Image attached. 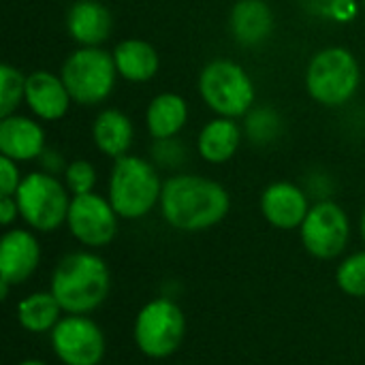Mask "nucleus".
I'll return each mask as SVG.
<instances>
[{"mask_svg":"<svg viewBox=\"0 0 365 365\" xmlns=\"http://www.w3.org/2000/svg\"><path fill=\"white\" fill-rule=\"evenodd\" d=\"M231 197L222 184L203 175H173L163 182L160 212L169 227L197 233L216 227L227 218Z\"/></svg>","mask_w":365,"mask_h":365,"instance_id":"obj_1","label":"nucleus"},{"mask_svg":"<svg viewBox=\"0 0 365 365\" xmlns=\"http://www.w3.org/2000/svg\"><path fill=\"white\" fill-rule=\"evenodd\" d=\"M49 291L66 314H90L109 297L111 274L98 255L71 252L58 261Z\"/></svg>","mask_w":365,"mask_h":365,"instance_id":"obj_2","label":"nucleus"},{"mask_svg":"<svg viewBox=\"0 0 365 365\" xmlns=\"http://www.w3.org/2000/svg\"><path fill=\"white\" fill-rule=\"evenodd\" d=\"M163 182L148 160L139 156H120L113 163L109 178V203L120 218H143L160 203Z\"/></svg>","mask_w":365,"mask_h":365,"instance_id":"obj_3","label":"nucleus"},{"mask_svg":"<svg viewBox=\"0 0 365 365\" xmlns=\"http://www.w3.org/2000/svg\"><path fill=\"white\" fill-rule=\"evenodd\" d=\"M361 81L357 58L346 47H327L319 51L306 73V88L310 96L325 107H340L349 103Z\"/></svg>","mask_w":365,"mask_h":365,"instance_id":"obj_4","label":"nucleus"},{"mask_svg":"<svg viewBox=\"0 0 365 365\" xmlns=\"http://www.w3.org/2000/svg\"><path fill=\"white\" fill-rule=\"evenodd\" d=\"M137 349L150 359H167L175 355L186 338V317L182 308L171 299L148 302L133 327Z\"/></svg>","mask_w":365,"mask_h":365,"instance_id":"obj_5","label":"nucleus"},{"mask_svg":"<svg viewBox=\"0 0 365 365\" xmlns=\"http://www.w3.org/2000/svg\"><path fill=\"white\" fill-rule=\"evenodd\" d=\"M115 60L113 53L101 47H81L73 51L62 64V81L71 98L79 105L103 103L115 86Z\"/></svg>","mask_w":365,"mask_h":365,"instance_id":"obj_6","label":"nucleus"},{"mask_svg":"<svg viewBox=\"0 0 365 365\" xmlns=\"http://www.w3.org/2000/svg\"><path fill=\"white\" fill-rule=\"evenodd\" d=\"M17 205L26 225L34 231L49 233L60 229L68 218V188L51 173H28L17 188Z\"/></svg>","mask_w":365,"mask_h":365,"instance_id":"obj_7","label":"nucleus"},{"mask_svg":"<svg viewBox=\"0 0 365 365\" xmlns=\"http://www.w3.org/2000/svg\"><path fill=\"white\" fill-rule=\"evenodd\" d=\"M199 92L220 118H240L255 103L250 75L233 60H214L199 75Z\"/></svg>","mask_w":365,"mask_h":365,"instance_id":"obj_8","label":"nucleus"},{"mask_svg":"<svg viewBox=\"0 0 365 365\" xmlns=\"http://www.w3.org/2000/svg\"><path fill=\"white\" fill-rule=\"evenodd\" d=\"M306 252L321 261L338 259L351 240V220L346 212L334 201H321L310 207L299 227Z\"/></svg>","mask_w":365,"mask_h":365,"instance_id":"obj_9","label":"nucleus"},{"mask_svg":"<svg viewBox=\"0 0 365 365\" xmlns=\"http://www.w3.org/2000/svg\"><path fill=\"white\" fill-rule=\"evenodd\" d=\"M51 349L64 365H98L107 342L103 329L86 314H68L51 329Z\"/></svg>","mask_w":365,"mask_h":365,"instance_id":"obj_10","label":"nucleus"},{"mask_svg":"<svg viewBox=\"0 0 365 365\" xmlns=\"http://www.w3.org/2000/svg\"><path fill=\"white\" fill-rule=\"evenodd\" d=\"M118 212L96 192L77 195L71 199L68 207V231L86 248L109 246L118 235Z\"/></svg>","mask_w":365,"mask_h":365,"instance_id":"obj_11","label":"nucleus"},{"mask_svg":"<svg viewBox=\"0 0 365 365\" xmlns=\"http://www.w3.org/2000/svg\"><path fill=\"white\" fill-rule=\"evenodd\" d=\"M41 263L38 240L26 229H11L0 240V278L11 284H24L34 276Z\"/></svg>","mask_w":365,"mask_h":365,"instance_id":"obj_12","label":"nucleus"},{"mask_svg":"<svg viewBox=\"0 0 365 365\" xmlns=\"http://www.w3.org/2000/svg\"><path fill=\"white\" fill-rule=\"evenodd\" d=\"M261 212L272 227L291 231L302 227L310 205L306 192L299 186L291 182H274L261 195Z\"/></svg>","mask_w":365,"mask_h":365,"instance_id":"obj_13","label":"nucleus"},{"mask_svg":"<svg viewBox=\"0 0 365 365\" xmlns=\"http://www.w3.org/2000/svg\"><path fill=\"white\" fill-rule=\"evenodd\" d=\"M30 111L41 120H60L68 111L73 101L62 77L51 75L49 71H34L26 75V96Z\"/></svg>","mask_w":365,"mask_h":365,"instance_id":"obj_14","label":"nucleus"},{"mask_svg":"<svg viewBox=\"0 0 365 365\" xmlns=\"http://www.w3.org/2000/svg\"><path fill=\"white\" fill-rule=\"evenodd\" d=\"M0 152L2 156L26 163L45 152V133L38 122L24 115H6L0 122Z\"/></svg>","mask_w":365,"mask_h":365,"instance_id":"obj_15","label":"nucleus"},{"mask_svg":"<svg viewBox=\"0 0 365 365\" xmlns=\"http://www.w3.org/2000/svg\"><path fill=\"white\" fill-rule=\"evenodd\" d=\"M68 34L83 47H98L109 38L113 19L107 6L96 0H77L66 13Z\"/></svg>","mask_w":365,"mask_h":365,"instance_id":"obj_16","label":"nucleus"},{"mask_svg":"<svg viewBox=\"0 0 365 365\" xmlns=\"http://www.w3.org/2000/svg\"><path fill=\"white\" fill-rule=\"evenodd\" d=\"M274 30V13L265 0H237L231 11V32L242 45H259Z\"/></svg>","mask_w":365,"mask_h":365,"instance_id":"obj_17","label":"nucleus"},{"mask_svg":"<svg viewBox=\"0 0 365 365\" xmlns=\"http://www.w3.org/2000/svg\"><path fill=\"white\" fill-rule=\"evenodd\" d=\"M242 143V130L233 118H218L203 126L197 139V150L203 160L222 165L231 160Z\"/></svg>","mask_w":365,"mask_h":365,"instance_id":"obj_18","label":"nucleus"},{"mask_svg":"<svg viewBox=\"0 0 365 365\" xmlns=\"http://www.w3.org/2000/svg\"><path fill=\"white\" fill-rule=\"evenodd\" d=\"M186 120H188V105L180 94L173 92L154 96L145 111L148 130L156 141L175 137L186 126Z\"/></svg>","mask_w":365,"mask_h":365,"instance_id":"obj_19","label":"nucleus"},{"mask_svg":"<svg viewBox=\"0 0 365 365\" xmlns=\"http://www.w3.org/2000/svg\"><path fill=\"white\" fill-rule=\"evenodd\" d=\"M92 137L96 148L111 156V158H120L126 156V152L133 145V122L126 113L118 111V109H105L96 115L94 126H92Z\"/></svg>","mask_w":365,"mask_h":365,"instance_id":"obj_20","label":"nucleus"},{"mask_svg":"<svg viewBox=\"0 0 365 365\" xmlns=\"http://www.w3.org/2000/svg\"><path fill=\"white\" fill-rule=\"evenodd\" d=\"M113 60L118 75L135 83L150 81L158 71V53L154 45L141 38H126L118 43L113 49Z\"/></svg>","mask_w":365,"mask_h":365,"instance_id":"obj_21","label":"nucleus"},{"mask_svg":"<svg viewBox=\"0 0 365 365\" xmlns=\"http://www.w3.org/2000/svg\"><path fill=\"white\" fill-rule=\"evenodd\" d=\"M62 306L51 291H38L17 304V321L30 334H47L62 321Z\"/></svg>","mask_w":365,"mask_h":365,"instance_id":"obj_22","label":"nucleus"},{"mask_svg":"<svg viewBox=\"0 0 365 365\" xmlns=\"http://www.w3.org/2000/svg\"><path fill=\"white\" fill-rule=\"evenodd\" d=\"M336 284L351 297H365V250L346 257L338 265Z\"/></svg>","mask_w":365,"mask_h":365,"instance_id":"obj_23","label":"nucleus"},{"mask_svg":"<svg viewBox=\"0 0 365 365\" xmlns=\"http://www.w3.org/2000/svg\"><path fill=\"white\" fill-rule=\"evenodd\" d=\"M26 96V77L11 64L0 66V118L13 115L19 101Z\"/></svg>","mask_w":365,"mask_h":365,"instance_id":"obj_24","label":"nucleus"},{"mask_svg":"<svg viewBox=\"0 0 365 365\" xmlns=\"http://www.w3.org/2000/svg\"><path fill=\"white\" fill-rule=\"evenodd\" d=\"M64 182H66L68 192H73V197L88 195V192H92V188L96 184V169L88 160H73L64 169Z\"/></svg>","mask_w":365,"mask_h":365,"instance_id":"obj_25","label":"nucleus"},{"mask_svg":"<svg viewBox=\"0 0 365 365\" xmlns=\"http://www.w3.org/2000/svg\"><path fill=\"white\" fill-rule=\"evenodd\" d=\"M21 180L24 178L19 175L17 163L2 156L0 158V197H15Z\"/></svg>","mask_w":365,"mask_h":365,"instance_id":"obj_26","label":"nucleus"},{"mask_svg":"<svg viewBox=\"0 0 365 365\" xmlns=\"http://www.w3.org/2000/svg\"><path fill=\"white\" fill-rule=\"evenodd\" d=\"M265 115H267V111H257V113H252L250 120H248V130H250V135L255 137V141H257V137H265V133H263L265 128H267L272 135H276V118L269 115V120L263 122ZM265 139H267V137H265Z\"/></svg>","mask_w":365,"mask_h":365,"instance_id":"obj_27","label":"nucleus"},{"mask_svg":"<svg viewBox=\"0 0 365 365\" xmlns=\"http://www.w3.org/2000/svg\"><path fill=\"white\" fill-rule=\"evenodd\" d=\"M19 214V205L15 197H0V225L11 227L17 220Z\"/></svg>","mask_w":365,"mask_h":365,"instance_id":"obj_28","label":"nucleus"},{"mask_svg":"<svg viewBox=\"0 0 365 365\" xmlns=\"http://www.w3.org/2000/svg\"><path fill=\"white\" fill-rule=\"evenodd\" d=\"M9 289H11V282H6V280L0 278V297H2V299L9 297Z\"/></svg>","mask_w":365,"mask_h":365,"instance_id":"obj_29","label":"nucleus"},{"mask_svg":"<svg viewBox=\"0 0 365 365\" xmlns=\"http://www.w3.org/2000/svg\"><path fill=\"white\" fill-rule=\"evenodd\" d=\"M17 365H47L45 361H38V359H26V361H21V364Z\"/></svg>","mask_w":365,"mask_h":365,"instance_id":"obj_30","label":"nucleus"},{"mask_svg":"<svg viewBox=\"0 0 365 365\" xmlns=\"http://www.w3.org/2000/svg\"><path fill=\"white\" fill-rule=\"evenodd\" d=\"M361 237H364V242H365V210H364V214H361Z\"/></svg>","mask_w":365,"mask_h":365,"instance_id":"obj_31","label":"nucleus"}]
</instances>
